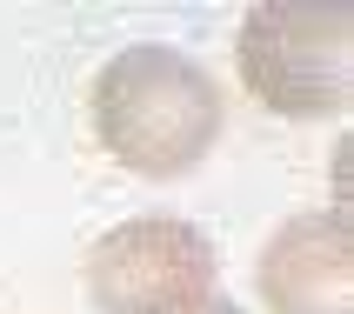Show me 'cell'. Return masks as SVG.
Masks as SVG:
<instances>
[{"mask_svg": "<svg viewBox=\"0 0 354 314\" xmlns=\"http://www.w3.org/2000/svg\"><path fill=\"white\" fill-rule=\"evenodd\" d=\"M348 60H354V7H295V0H268L248 7L234 34V67L241 87L288 120H321L348 114Z\"/></svg>", "mask_w": 354, "mask_h": 314, "instance_id": "7a4b0ae2", "label": "cell"}, {"mask_svg": "<svg viewBox=\"0 0 354 314\" xmlns=\"http://www.w3.org/2000/svg\"><path fill=\"white\" fill-rule=\"evenodd\" d=\"M254 281L268 314H354L348 207H308V214L281 221L261 248Z\"/></svg>", "mask_w": 354, "mask_h": 314, "instance_id": "277c9868", "label": "cell"}, {"mask_svg": "<svg viewBox=\"0 0 354 314\" xmlns=\"http://www.w3.org/2000/svg\"><path fill=\"white\" fill-rule=\"evenodd\" d=\"M87 120L107 160H120L140 181H180L214 154L227 127L221 80L180 47L134 40L120 47L87 87Z\"/></svg>", "mask_w": 354, "mask_h": 314, "instance_id": "6da1fadb", "label": "cell"}, {"mask_svg": "<svg viewBox=\"0 0 354 314\" xmlns=\"http://www.w3.org/2000/svg\"><path fill=\"white\" fill-rule=\"evenodd\" d=\"M87 295L100 314H194L221 295L214 241L174 214L120 221L87 248Z\"/></svg>", "mask_w": 354, "mask_h": 314, "instance_id": "3957f363", "label": "cell"}, {"mask_svg": "<svg viewBox=\"0 0 354 314\" xmlns=\"http://www.w3.org/2000/svg\"><path fill=\"white\" fill-rule=\"evenodd\" d=\"M194 314H241V308H234V301H227V295H214V301H207V308H194Z\"/></svg>", "mask_w": 354, "mask_h": 314, "instance_id": "5b68a950", "label": "cell"}]
</instances>
